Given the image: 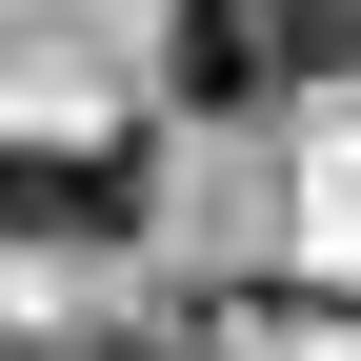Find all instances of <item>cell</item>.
I'll use <instances>...</instances> for the list:
<instances>
[{"label": "cell", "instance_id": "6da1fadb", "mask_svg": "<svg viewBox=\"0 0 361 361\" xmlns=\"http://www.w3.org/2000/svg\"><path fill=\"white\" fill-rule=\"evenodd\" d=\"M161 61H180V101H201V121H241V101H281L301 0H180V20H161Z\"/></svg>", "mask_w": 361, "mask_h": 361}, {"label": "cell", "instance_id": "7a4b0ae2", "mask_svg": "<svg viewBox=\"0 0 361 361\" xmlns=\"http://www.w3.org/2000/svg\"><path fill=\"white\" fill-rule=\"evenodd\" d=\"M80 361H180V341H80Z\"/></svg>", "mask_w": 361, "mask_h": 361}]
</instances>
